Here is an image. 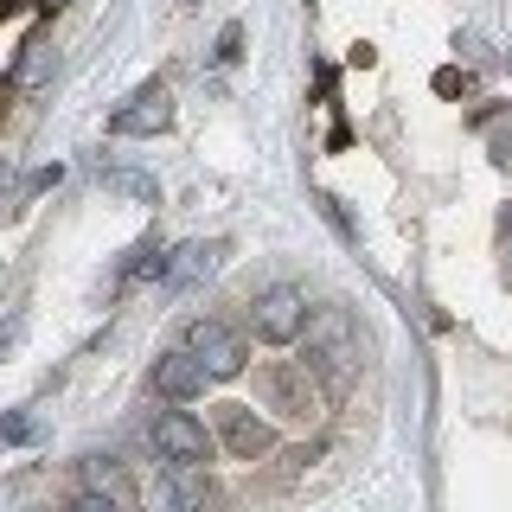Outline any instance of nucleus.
I'll return each instance as SVG.
<instances>
[{"label":"nucleus","mask_w":512,"mask_h":512,"mask_svg":"<svg viewBox=\"0 0 512 512\" xmlns=\"http://www.w3.org/2000/svg\"><path fill=\"white\" fill-rule=\"evenodd\" d=\"M205 506H212V480H205V468L160 461V468L141 480V512H205Z\"/></svg>","instance_id":"1"},{"label":"nucleus","mask_w":512,"mask_h":512,"mask_svg":"<svg viewBox=\"0 0 512 512\" xmlns=\"http://www.w3.org/2000/svg\"><path fill=\"white\" fill-rule=\"evenodd\" d=\"M250 333H256L263 346H288V340H301V333H308V295H301L295 282L263 288V295L250 301Z\"/></svg>","instance_id":"2"},{"label":"nucleus","mask_w":512,"mask_h":512,"mask_svg":"<svg viewBox=\"0 0 512 512\" xmlns=\"http://www.w3.org/2000/svg\"><path fill=\"white\" fill-rule=\"evenodd\" d=\"M186 352L205 365V378H237L244 372V333H231L224 320H192Z\"/></svg>","instance_id":"3"},{"label":"nucleus","mask_w":512,"mask_h":512,"mask_svg":"<svg viewBox=\"0 0 512 512\" xmlns=\"http://www.w3.org/2000/svg\"><path fill=\"white\" fill-rule=\"evenodd\" d=\"M154 455H160V461H186V468H199V461L212 455V436H205L199 416L160 410V416H154Z\"/></svg>","instance_id":"4"},{"label":"nucleus","mask_w":512,"mask_h":512,"mask_svg":"<svg viewBox=\"0 0 512 512\" xmlns=\"http://www.w3.org/2000/svg\"><path fill=\"white\" fill-rule=\"evenodd\" d=\"M167 122H173V90L154 77V84H141L116 116H109V135H160Z\"/></svg>","instance_id":"5"},{"label":"nucleus","mask_w":512,"mask_h":512,"mask_svg":"<svg viewBox=\"0 0 512 512\" xmlns=\"http://www.w3.org/2000/svg\"><path fill=\"white\" fill-rule=\"evenodd\" d=\"M205 384L212 378H205V365L192 359L186 346H173L167 359H154V391L167 397V404H192V397H205Z\"/></svg>","instance_id":"6"},{"label":"nucleus","mask_w":512,"mask_h":512,"mask_svg":"<svg viewBox=\"0 0 512 512\" xmlns=\"http://www.w3.org/2000/svg\"><path fill=\"white\" fill-rule=\"evenodd\" d=\"M263 397L276 404L282 416H295V423H308L314 410V384H308V365H269L263 372Z\"/></svg>","instance_id":"7"},{"label":"nucleus","mask_w":512,"mask_h":512,"mask_svg":"<svg viewBox=\"0 0 512 512\" xmlns=\"http://www.w3.org/2000/svg\"><path fill=\"white\" fill-rule=\"evenodd\" d=\"M218 436H224V448H231V455H244V461H256V455L269 448V429L256 423L244 404H224V410H218Z\"/></svg>","instance_id":"8"},{"label":"nucleus","mask_w":512,"mask_h":512,"mask_svg":"<svg viewBox=\"0 0 512 512\" xmlns=\"http://www.w3.org/2000/svg\"><path fill=\"white\" fill-rule=\"evenodd\" d=\"M109 192H122V199H141V205H160V180L154 173H128V167H109L103 173Z\"/></svg>","instance_id":"9"},{"label":"nucleus","mask_w":512,"mask_h":512,"mask_svg":"<svg viewBox=\"0 0 512 512\" xmlns=\"http://www.w3.org/2000/svg\"><path fill=\"white\" fill-rule=\"evenodd\" d=\"M212 263H218V244H186V250L167 263V282H173V288H186L192 276H205Z\"/></svg>","instance_id":"10"},{"label":"nucleus","mask_w":512,"mask_h":512,"mask_svg":"<svg viewBox=\"0 0 512 512\" xmlns=\"http://www.w3.org/2000/svg\"><path fill=\"white\" fill-rule=\"evenodd\" d=\"M45 58H52V39H45V32H32V39L20 45V64H13V84L32 90V84L45 77Z\"/></svg>","instance_id":"11"},{"label":"nucleus","mask_w":512,"mask_h":512,"mask_svg":"<svg viewBox=\"0 0 512 512\" xmlns=\"http://www.w3.org/2000/svg\"><path fill=\"white\" fill-rule=\"evenodd\" d=\"M84 493H103V500H116V493H122V461L90 455V461H84Z\"/></svg>","instance_id":"12"},{"label":"nucleus","mask_w":512,"mask_h":512,"mask_svg":"<svg viewBox=\"0 0 512 512\" xmlns=\"http://www.w3.org/2000/svg\"><path fill=\"white\" fill-rule=\"evenodd\" d=\"M0 442H32V416H26V410L0 416Z\"/></svg>","instance_id":"13"},{"label":"nucleus","mask_w":512,"mask_h":512,"mask_svg":"<svg viewBox=\"0 0 512 512\" xmlns=\"http://www.w3.org/2000/svg\"><path fill=\"white\" fill-rule=\"evenodd\" d=\"M237 45H244V26H224V32H218V64H231Z\"/></svg>","instance_id":"14"},{"label":"nucleus","mask_w":512,"mask_h":512,"mask_svg":"<svg viewBox=\"0 0 512 512\" xmlns=\"http://www.w3.org/2000/svg\"><path fill=\"white\" fill-rule=\"evenodd\" d=\"M71 512H116V500H103V493H77Z\"/></svg>","instance_id":"15"},{"label":"nucleus","mask_w":512,"mask_h":512,"mask_svg":"<svg viewBox=\"0 0 512 512\" xmlns=\"http://www.w3.org/2000/svg\"><path fill=\"white\" fill-rule=\"evenodd\" d=\"M64 180V167H58V160H52V167H39V173H32V192H52Z\"/></svg>","instance_id":"16"},{"label":"nucleus","mask_w":512,"mask_h":512,"mask_svg":"<svg viewBox=\"0 0 512 512\" xmlns=\"http://www.w3.org/2000/svg\"><path fill=\"white\" fill-rule=\"evenodd\" d=\"M7 346H13V333H7V327H0V352H7Z\"/></svg>","instance_id":"17"},{"label":"nucleus","mask_w":512,"mask_h":512,"mask_svg":"<svg viewBox=\"0 0 512 512\" xmlns=\"http://www.w3.org/2000/svg\"><path fill=\"white\" fill-rule=\"evenodd\" d=\"M0 186H7V160H0Z\"/></svg>","instance_id":"18"},{"label":"nucleus","mask_w":512,"mask_h":512,"mask_svg":"<svg viewBox=\"0 0 512 512\" xmlns=\"http://www.w3.org/2000/svg\"><path fill=\"white\" fill-rule=\"evenodd\" d=\"M45 7H52V13H58V7H64V0H45Z\"/></svg>","instance_id":"19"},{"label":"nucleus","mask_w":512,"mask_h":512,"mask_svg":"<svg viewBox=\"0 0 512 512\" xmlns=\"http://www.w3.org/2000/svg\"><path fill=\"white\" fill-rule=\"evenodd\" d=\"M180 7H199V0H180Z\"/></svg>","instance_id":"20"}]
</instances>
